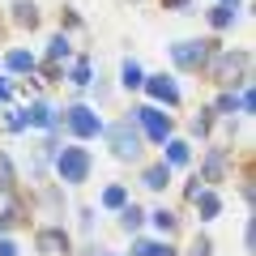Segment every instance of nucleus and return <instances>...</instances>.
<instances>
[{
	"label": "nucleus",
	"mask_w": 256,
	"mask_h": 256,
	"mask_svg": "<svg viewBox=\"0 0 256 256\" xmlns=\"http://www.w3.org/2000/svg\"><path fill=\"white\" fill-rule=\"evenodd\" d=\"M60 171L68 175V180H82V175H86V154H82V150H68V154H60Z\"/></svg>",
	"instance_id": "nucleus-1"
},
{
	"label": "nucleus",
	"mask_w": 256,
	"mask_h": 256,
	"mask_svg": "<svg viewBox=\"0 0 256 256\" xmlns=\"http://www.w3.org/2000/svg\"><path fill=\"white\" fill-rule=\"evenodd\" d=\"M146 184H150V188H162V184H166V166H154V171L146 175Z\"/></svg>",
	"instance_id": "nucleus-5"
},
{
	"label": "nucleus",
	"mask_w": 256,
	"mask_h": 256,
	"mask_svg": "<svg viewBox=\"0 0 256 256\" xmlns=\"http://www.w3.org/2000/svg\"><path fill=\"white\" fill-rule=\"evenodd\" d=\"M73 128L82 132V137H90V132H98V120H94L86 107H77V111H73Z\"/></svg>",
	"instance_id": "nucleus-2"
},
{
	"label": "nucleus",
	"mask_w": 256,
	"mask_h": 256,
	"mask_svg": "<svg viewBox=\"0 0 256 256\" xmlns=\"http://www.w3.org/2000/svg\"><path fill=\"white\" fill-rule=\"evenodd\" d=\"M150 90H154L158 98H166V102H175V86H171V82H150Z\"/></svg>",
	"instance_id": "nucleus-3"
},
{
	"label": "nucleus",
	"mask_w": 256,
	"mask_h": 256,
	"mask_svg": "<svg viewBox=\"0 0 256 256\" xmlns=\"http://www.w3.org/2000/svg\"><path fill=\"white\" fill-rule=\"evenodd\" d=\"M18 22H26V26H34V22H38L34 4H18Z\"/></svg>",
	"instance_id": "nucleus-4"
}]
</instances>
